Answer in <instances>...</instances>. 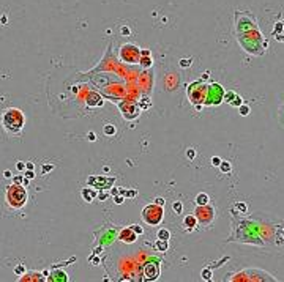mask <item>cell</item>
Returning <instances> with one entry per match:
<instances>
[{
    "label": "cell",
    "mask_w": 284,
    "mask_h": 282,
    "mask_svg": "<svg viewBox=\"0 0 284 282\" xmlns=\"http://www.w3.org/2000/svg\"><path fill=\"white\" fill-rule=\"evenodd\" d=\"M119 109H120L122 117L126 121H134V120L139 118V115H141V106L137 104L136 101H131V99L120 101Z\"/></svg>",
    "instance_id": "cell-5"
},
{
    "label": "cell",
    "mask_w": 284,
    "mask_h": 282,
    "mask_svg": "<svg viewBox=\"0 0 284 282\" xmlns=\"http://www.w3.org/2000/svg\"><path fill=\"white\" fill-rule=\"evenodd\" d=\"M219 169H221V172H223V174H229V172L232 170V166H231V162H227V161H221Z\"/></svg>",
    "instance_id": "cell-19"
},
{
    "label": "cell",
    "mask_w": 284,
    "mask_h": 282,
    "mask_svg": "<svg viewBox=\"0 0 284 282\" xmlns=\"http://www.w3.org/2000/svg\"><path fill=\"white\" fill-rule=\"evenodd\" d=\"M104 134L106 136H114L115 134V126L114 125H106L104 126Z\"/></svg>",
    "instance_id": "cell-25"
},
{
    "label": "cell",
    "mask_w": 284,
    "mask_h": 282,
    "mask_svg": "<svg viewBox=\"0 0 284 282\" xmlns=\"http://www.w3.org/2000/svg\"><path fill=\"white\" fill-rule=\"evenodd\" d=\"M14 273L18 274V276H22V274L25 273V266H24V265H18V266L14 268Z\"/></svg>",
    "instance_id": "cell-30"
},
{
    "label": "cell",
    "mask_w": 284,
    "mask_h": 282,
    "mask_svg": "<svg viewBox=\"0 0 284 282\" xmlns=\"http://www.w3.org/2000/svg\"><path fill=\"white\" fill-rule=\"evenodd\" d=\"M24 181V177H14L13 178V183H16V184H22Z\"/></svg>",
    "instance_id": "cell-35"
},
{
    "label": "cell",
    "mask_w": 284,
    "mask_h": 282,
    "mask_svg": "<svg viewBox=\"0 0 284 282\" xmlns=\"http://www.w3.org/2000/svg\"><path fill=\"white\" fill-rule=\"evenodd\" d=\"M191 63H193V58H182L180 60V66L182 68H188V66H191Z\"/></svg>",
    "instance_id": "cell-28"
},
{
    "label": "cell",
    "mask_w": 284,
    "mask_h": 282,
    "mask_svg": "<svg viewBox=\"0 0 284 282\" xmlns=\"http://www.w3.org/2000/svg\"><path fill=\"white\" fill-rule=\"evenodd\" d=\"M22 184H24V186H25V188H27V186H29V178H25V177H24V181H22Z\"/></svg>",
    "instance_id": "cell-43"
},
{
    "label": "cell",
    "mask_w": 284,
    "mask_h": 282,
    "mask_svg": "<svg viewBox=\"0 0 284 282\" xmlns=\"http://www.w3.org/2000/svg\"><path fill=\"white\" fill-rule=\"evenodd\" d=\"M194 216L197 219V224L210 225L215 221V218H216V213H215L213 207H210L207 203V205H197V208L194 210Z\"/></svg>",
    "instance_id": "cell-7"
},
{
    "label": "cell",
    "mask_w": 284,
    "mask_h": 282,
    "mask_svg": "<svg viewBox=\"0 0 284 282\" xmlns=\"http://www.w3.org/2000/svg\"><path fill=\"white\" fill-rule=\"evenodd\" d=\"M88 98H90V99H87V104L88 106H101L103 104V99L101 101H95V99H100V96L96 95V93H90Z\"/></svg>",
    "instance_id": "cell-16"
},
{
    "label": "cell",
    "mask_w": 284,
    "mask_h": 282,
    "mask_svg": "<svg viewBox=\"0 0 284 282\" xmlns=\"http://www.w3.org/2000/svg\"><path fill=\"white\" fill-rule=\"evenodd\" d=\"M21 282H24V280H43V277H41V274L40 273H29V274H22V276L19 277Z\"/></svg>",
    "instance_id": "cell-14"
},
{
    "label": "cell",
    "mask_w": 284,
    "mask_h": 282,
    "mask_svg": "<svg viewBox=\"0 0 284 282\" xmlns=\"http://www.w3.org/2000/svg\"><path fill=\"white\" fill-rule=\"evenodd\" d=\"M52 169H54L52 164H51V166H43V172H44V174H46V172H49V170H52Z\"/></svg>",
    "instance_id": "cell-38"
},
{
    "label": "cell",
    "mask_w": 284,
    "mask_h": 282,
    "mask_svg": "<svg viewBox=\"0 0 284 282\" xmlns=\"http://www.w3.org/2000/svg\"><path fill=\"white\" fill-rule=\"evenodd\" d=\"M197 225V219H196V216L194 215H188V216H185V219H183V227H185V230L186 232H193L194 230V227Z\"/></svg>",
    "instance_id": "cell-12"
},
{
    "label": "cell",
    "mask_w": 284,
    "mask_h": 282,
    "mask_svg": "<svg viewBox=\"0 0 284 282\" xmlns=\"http://www.w3.org/2000/svg\"><path fill=\"white\" fill-rule=\"evenodd\" d=\"M229 104H231V106H234V107H238L240 104H243V98L237 95V96H235V98H234V99L229 102Z\"/></svg>",
    "instance_id": "cell-23"
},
{
    "label": "cell",
    "mask_w": 284,
    "mask_h": 282,
    "mask_svg": "<svg viewBox=\"0 0 284 282\" xmlns=\"http://www.w3.org/2000/svg\"><path fill=\"white\" fill-rule=\"evenodd\" d=\"M238 112H240L241 117H246V115H249L251 109H249V106H246V104H240L238 106Z\"/></svg>",
    "instance_id": "cell-20"
},
{
    "label": "cell",
    "mask_w": 284,
    "mask_h": 282,
    "mask_svg": "<svg viewBox=\"0 0 284 282\" xmlns=\"http://www.w3.org/2000/svg\"><path fill=\"white\" fill-rule=\"evenodd\" d=\"M272 36L275 39L281 41V43H284V20H279V22L275 24L273 32H272Z\"/></svg>",
    "instance_id": "cell-11"
},
{
    "label": "cell",
    "mask_w": 284,
    "mask_h": 282,
    "mask_svg": "<svg viewBox=\"0 0 284 282\" xmlns=\"http://www.w3.org/2000/svg\"><path fill=\"white\" fill-rule=\"evenodd\" d=\"M172 208H174V211L177 213V215H180L182 213V210H183V205H182V202H174V205H172Z\"/></svg>",
    "instance_id": "cell-26"
},
{
    "label": "cell",
    "mask_w": 284,
    "mask_h": 282,
    "mask_svg": "<svg viewBox=\"0 0 284 282\" xmlns=\"http://www.w3.org/2000/svg\"><path fill=\"white\" fill-rule=\"evenodd\" d=\"M224 98V90L219 84H210L209 85V93H207V99L204 104L205 106H218L223 102Z\"/></svg>",
    "instance_id": "cell-8"
},
{
    "label": "cell",
    "mask_w": 284,
    "mask_h": 282,
    "mask_svg": "<svg viewBox=\"0 0 284 282\" xmlns=\"http://www.w3.org/2000/svg\"><path fill=\"white\" fill-rule=\"evenodd\" d=\"M196 203L197 205H207L209 203V196L205 194V192H200V194L196 196Z\"/></svg>",
    "instance_id": "cell-17"
},
{
    "label": "cell",
    "mask_w": 284,
    "mask_h": 282,
    "mask_svg": "<svg viewBox=\"0 0 284 282\" xmlns=\"http://www.w3.org/2000/svg\"><path fill=\"white\" fill-rule=\"evenodd\" d=\"M115 202H117V203H123V197H117Z\"/></svg>",
    "instance_id": "cell-44"
},
{
    "label": "cell",
    "mask_w": 284,
    "mask_h": 282,
    "mask_svg": "<svg viewBox=\"0 0 284 282\" xmlns=\"http://www.w3.org/2000/svg\"><path fill=\"white\" fill-rule=\"evenodd\" d=\"M119 57L122 61H125V63H139V60H141V49L137 46L134 44H123L120 47V52H119Z\"/></svg>",
    "instance_id": "cell-6"
},
{
    "label": "cell",
    "mask_w": 284,
    "mask_h": 282,
    "mask_svg": "<svg viewBox=\"0 0 284 282\" xmlns=\"http://www.w3.org/2000/svg\"><path fill=\"white\" fill-rule=\"evenodd\" d=\"M160 277V263L148 262L144 266V279L145 280H156Z\"/></svg>",
    "instance_id": "cell-9"
},
{
    "label": "cell",
    "mask_w": 284,
    "mask_h": 282,
    "mask_svg": "<svg viewBox=\"0 0 284 282\" xmlns=\"http://www.w3.org/2000/svg\"><path fill=\"white\" fill-rule=\"evenodd\" d=\"M207 93H209V85L200 79V80H194L191 82L186 88V95H188V99L193 106H194L197 111H200L204 106V102L207 99Z\"/></svg>",
    "instance_id": "cell-3"
},
{
    "label": "cell",
    "mask_w": 284,
    "mask_h": 282,
    "mask_svg": "<svg viewBox=\"0 0 284 282\" xmlns=\"http://www.w3.org/2000/svg\"><path fill=\"white\" fill-rule=\"evenodd\" d=\"M82 196H84V199L87 202H92V197L95 196V192H88L87 189H82Z\"/></svg>",
    "instance_id": "cell-27"
},
{
    "label": "cell",
    "mask_w": 284,
    "mask_h": 282,
    "mask_svg": "<svg viewBox=\"0 0 284 282\" xmlns=\"http://www.w3.org/2000/svg\"><path fill=\"white\" fill-rule=\"evenodd\" d=\"M282 237H284V230H282Z\"/></svg>",
    "instance_id": "cell-46"
},
{
    "label": "cell",
    "mask_w": 284,
    "mask_h": 282,
    "mask_svg": "<svg viewBox=\"0 0 284 282\" xmlns=\"http://www.w3.org/2000/svg\"><path fill=\"white\" fill-rule=\"evenodd\" d=\"M156 237H158V238H161V240H168V241H169V238H171V232H169L168 229H160V230H158V233H156Z\"/></svg>",
    "instance_id": "cell-18"
},
{
    "label": "cell",
    "mask_w": 284,
    "mask_h": 282,
    "mask_svg": "<svg viewBox=\"0 0 284 282\" xmlns=\"http://www.w3.org/2000/svg\"><path fill=\"white\" fill-rule=\"evenodd\" d=\"M209 76H210V73H209V71L204 73V76H202V80H207V79H209Z\"/></svg>",
    "instance_id": "cell-42"
},
{
    "label": "cell",
    "mask_w": 284,
    "mask_h": 282,
    "mask_svg": "<svg viewBox=\"0 0 284 282\" xmlns=\"http://www.w3.org/2000/svg\"><path fill=\"white\" fill-rule=\"evenodd\" d=\"M2 126L10 136H18L22 133L25 126V117L21 109L8 107L2 115Z\"/></svg>",
    "instance_id": "cell-1"
},
{
    "label": "cell",
    "mask_w": 284,
    "mask_h": 282,
    "mask_svg": "<svg viewBox=\"0 0 284 282\" xmlns=\"http://www.w3.org/2000/svg\"><path fill=\"white\" fill-rule=\"evenodd\" d=\"M47 280H57V282H66L68 280V276H66V273L63 271H54L51 274V277L47 279Z\"/></svg>",
    "instance_id": "cell-13"
},
{
    "label": "cell",
    "mask_w": 284,
    "mask_h": 282,
    "mask_svg": "<svg viewBox=\"0 0 284 282\" xmlns=\"http://www.w3.org/2000/svg\"><path fill=\"white\" fill-rule=\"evenodd\" d=\"M141 216H142V221L145 224L155 227V225H160L161 224L163 218H164V210H163L161 205L150 203V205H147V207L142 208Z\"/></svg>",
    "instance_id": "cell-4"
},
{
    "label": "cell",
    "mask_w": 284,
    "mask_h": 282,
    "mask_svg": "<svg viewBox=\"0 0 284 282\" xmlns=\"http://www.w3.org/2000/svg\"><path fill=\"white\" fill-rule=\"evenodd\" d=\"M25 178H29V180H32V178H35V172L33 170H30V169H27V172H25V175H24Z\"/></svg>",
    "instance_id": "cell-32"
},
{
    "label": "cell",
    "mask_w": 284,
    "mask_h": 282,
    "mask_svg": "<svg viewBox=\"0 0 284 282\" xmlns=\"http://www.w3.org/2000/svg\"><path fill=\"white\" fill-rule=\"evenodd\" d=\"M234 208H235V210H238L240 213H246V210H248L246 203H243V202H237V203L234 205Z\"/></svg>",
    "instance_id": "cell-24"
},
{
    "label": "cell",
    "mask_w": 284,
    "mask_h": 282,
    "mask_svg": "<svg viewBox=\"0 0 284 282\" xmlns=\"http://www.w3.org/2000/svg\"><path fill=\"white\" fill-rule=\"evenodd\" d=\"M155 249L156 251H160V252H166V251H168V240H161V238H158L156 240V241H155Z\"/></svg>",
    "instance_id": "cell-15"
},
{
    "label": "cell",
    "mask_w": 284,
    "mask_h": 282,
    "mask_svg": "<svg viewBox=\"0 0 284 282\" xmlns=\"http://www.w3.org/2000/svg\"><path fill=\"white\" fill-rule=\"evenodd\" d=\"M131 229H133L136 233H139V235H141V233H144V229H142V227H139V225H133Z\"/></svg>",
    "instance_id": "cell-36"
},
{
    "label": "cell",
    "mask_w": 284,
    "mask_h": 282,
    "mask_svg": "<svg viewBox=\"0 0 284 282\" xmlns=\"http://www.w3.org/2000/svg\"><path fill=\"white\" fill-rule=\"evenodd\" d=\"M155 203H156V205H161V207H164L166 200H164L163 197H158V199H155Z\"/></svg>",
    "instance_id": "cell-37"
},
{
    "label": "cell",
    "mask_w": 284,
    "mask_h": 282,
    "mask_svg": "<svg viewBox=\"0 0 284 282\" xmlns=\"http://www.w3.org/2000/svg\"><path fill=\"white\" fill-rule=\"evenodd\" d=\"M126 196H129V197H133V196H136V192H134V191H129V192H126Z\"/></svg>",
    "instance_id": "cell-45"
},
{
    "label": "cell",
    "mask_w": 284,
    "mask_h": 282,
    "mask_svg": "<svg viewBox=\"0 0 284 282\" xmlns=\"http://www.w3.org/2000/svg\"><path fill=\"white\" fill-rule=\"evenodd\" d=\"M186 156H188L190 159H194V156H196L194 148H188V150H186Z\"/></svg>",
    "instance_id": "cell-31"
},
{
    "label": "cell",
    "mask_w": 284,
    "mask_h": 282,
    "mask_svg": "<svg viewBox=\"0 0 284 282\" xmlns=\"http://www.w3.org/2000/svg\"><path fill=\"white\" fill-rule=\"evenodd\" d=\"M88 139H90V140L93 142V140L96 139V137H95V133H90V134H88Z\"/></svg>",
    "instance_id": "cell-41"
},
{
    "label": "cell",
    "mask_w": 284,
    "mask_h": 282,
    "mask_svg": "<svg viewBox=\"0 0 284 282\" xmlns=\"http://www.w3.org/2000/svg\"><path fill=\"white\" fill-rule=\"evenodd\" d=\"M16 169H18L19 172H22V170H25V162H22V161H19V162L16 164Z\"/></svg>",
    "instance_id": "cell-34"
},
{
    "label": "cell",
    "mask_w": 284,
    "mask_h": 282,
    "mask_svg": "<svg viewBox=\"0 0 284 282\" xmlns=\"http://www.w3.org/2000/svg\"><path fill=\"white\" fill-rule=\"evenodd\" d=\"M3 177H5V178H11L13 175H11V172H10V170H5V172H3Z\"/></svg>",
    "instance_id": "cell-39"
},
{
    "label": "cell",
    "mask_w": 284,
    "mask_h": 282,
    "mask_svg": "<svg viewBox=\"0 0 284 282\" xmlns=\"http://www.w3.org/2000/svg\"><path fill=\"white\" fill-rule=\"evenodd\" d=\"M25 169H30V170H33V164H32V162H25Z\"/></svg>",
    "instance_id": "cell-40"
},
{
    "label": "cell",
    "mask_w": 284,
    "mask_h": 282,
    "mask_svg": "<svg viewBox=\"0 0 284 282\" xmlns=\"http://www.w3.org/2000/svg\"><path fill=\"white\" fill-rule=\"evenodd\" d=\"M5 200L6 205L13 210H21L27 203V189L24 184H16L13 183L6 186L5 191Z\"/></svg>",
    "instance_id": "cell-2"
},
{
    "label": "cell",
    "mask_w": 284,
    "mask_h": 282,
    "mask_svg": "<svg viewBox=\"0 0 284 282\" xmlns=\"http://www.w3.org/2000/svg\"><path fill=\"white\" fill-rule=\"evenodd\" d=\"M119 240L122 243H126V244H131V243H134L136 240H137V233L131 229H123L122 232H120V235H119Z\"/></svg>",
    "instance_id": "cell-10"
},
{
    "label": "cell",
    "mask_w": 284,
    "mask_h": 282,
    "mask_svg": "<svg viewBox=\"0 0 284 282\" xmlns=\"http://www.w3.org/2000/svg\"><path fill=\"white\" fill-rule=\"evenodd\" d=\"M212 164H213V166H219V164H221V158L219 156H213L212 158Z\"/></svg>",
    "instance_id": "cell-33"
},
{
    "label": "cell",
    "mask_w": 284,
    "mask_h": 282,
    "mask_svg": "<svg viewBox=\"0 0 284 282\" xmlns=\"http://www.w3.org/2000/svg\"><path fill=\"white\" fill-rule=\"evenodd\" d=\"M139 63H141V66H144V68H148V66H152V58H150L148 55H145V57H141Z\"/></svg>",
    "instance_id": "cell-22"
},
{
    "label": "cell",
    "mask_w": 284,
    "mask_h": 282,
    "mask_svg": "<svg viewBox=\"0 0 284 282\" xmlns=\"http://www.w3.org/2000/svg\"><path fill=\"white\" fill-rule=\"evenodd\" d=\"M202 277L205 280H210L212 279V270L210 268H205V270H202Z\"/></svg>",
    "instance_id": "cell-29"
},
{
    "label": "cell",
    "mask_w": 284,
    "mask_h": 282,
    "mask_svg": "<svg viewBox=\"0 0 284 282\" xmlns=\"http://www.w3.org/2000/svg\"><path fill=\"white\" fill-rule=\"evenodd\" d=\"M235 96H237V93H235L234 90H227V93L224 92V98H223V101H226V102H231Z\"/></svg>",
    "instance_id": "cell-21"
}]
</instances>
